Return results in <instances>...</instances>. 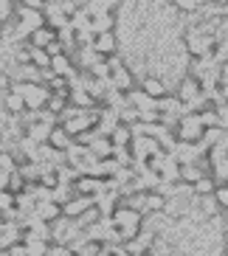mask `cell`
I'll list each match as a JSON object with an SVG mask.
<instances>
[{"mask_svg":"<svg viewBox=\"0 0 228 256\" xmlns=\"http://www.w3.org/2000/svg\"><path fill=\"white\" fill-rule=\"evenodd\" d=\"M178 178H180L186 186H194V183L203 178V169L198 166V160H186V164L178 166Z\"/></svg>","mask_w":228,"mask_h":256,"instance_id":"11","label":"cell"},{"mask_svg":"<svg viewBox=\"0 0 228 256\" xmlns=\"http://www.w3.org/2000/svg\"><path fill=\"white\" fill-rule=\"evenodd\" d=\"M203 96V88H200V82L194 79V76H183V82H180V88H178V104H186V107H192V104H198V98Z\"/></svg>","mask_w":228,"mask_h":256,"instance_id":"4","label":"cell"},{"mask_svg":"<svg viewBox=\"0 0 228 256\" xmlns=\"http://www.w3.org/2000/svg\"><path fill=\"white\" fill-rule=\"evenodd\" d=\"M46 146H51L54 152H60V155H65V152L74 146V138L65 132L62 127H54L51 132H48V141H46Z\"/></svg>","mask_w":228,"mask_h":256,"instance_id":"6","label":"cell"},{"mask_svg":"<svg viewBox=\"0 0 228 256\" xmlns=\"http://www.w3.org/2000/svg\"><path fill=\"white\" fill-rule=\"evenodd\" d=\"M88 152H90V158L99 164V160H107V158H113V144L107 141V136H96L90 144H88Z\"/></svg>","mask_w":228,"mask_h":256,"instance_id":"7","label":"cell"},{"mask_svg":"<svg viewBox=\"0 0 228 256\" xmlns=\"http://www.w3.org/2000/svg\"><path fill=\"white\" fill-rule=\"evenodd\" d=\"M175 8H180V12H194V8H200V3H194V0H178Z\"/></svg>","mask_w":228,"mask_h":256,"instance_id":"19","label":"cell"},{"mask_svg":"<svg viewBox=\"0 0 228 256\" xmlns=\"http://www.w3.org/2000/svg\"><path fill=\"white\" fill-rule=\"evenodd\" d=\"M6 183H8V174L0 169V192H6Z\"/></svg>","mask_w":228,"mask_h":256,"instance_id":"21","label":"cell"},{"mask_svg":"<svg viewBox=\"0 0 228 256\" xmlns=\"http://www.w3.org/2000/svg\"><path fill=\"white\" fill-rule=\"evenodd\" d=\"M99 220H102V206L96 203L93 208H88V211L82 214V217L76 220V226H79V228H93L96 222H99Z\"/></svg>","mask_w":228,"mask_h":256,"instance_id":"14","label":"cell"},{"mask_svg":"<svg viewBox=\"0 0 228 256\" xmlns=\"http://www.w3.org/2000/svg\"><path fill=\"white\" fill-rule=\"evenodd\" d=\"M107 141L113 144V150H130V144H132V136H130V127L118 124V127L107 136Z\"/></svg>","mask_w":228,"mask_h":256,"instance_id":"12","label":"cell"},{"mask_svg":"<svg viewBox=\"0 0 228 256\" xmlns=\"http://www.w3.org/2000/svg\"><path fill=\"white\" fill-rule=\"evenodd\" d=\"M166 211V197L155 192V188H146V197H144V217L146 214H160Z\"/></svg>","mask_w":228,"mask_h":256,"instance_id":"10","label":"cell"},{"mask_svg":"<svg viewBox=\"0 0 228 256\" xmlns=\"http://www.w3.org/2000/svg\"><path fill=\"white\" fill-rule=\"evenodd\" d=\"M3 107H6V113H12V116H23V113H26L23 98L17 96L14 90H8V93H6V98H3Z\"/></svg>","mask_w":228,"mask_h":256,"instance_id":"13","label":"cell"},{"mask_svg":"<svg viewBox=\"0 0 228 256\" xmlns=\"http://www.w3.org/2000/svg\"><path fill=\"white\" fill-rule=\"evenodd\" d=\"M214 62H217V65H228V40L226 37H220L217 40V46H214Z\"/></svg>","mask_w":228,"mask_h":256,"instance_id":"16","label":"cell"},{"mask_svg":"<svg viewBox=\"0 0 228 256\" xmlns=\"http://www.w3.org/2000/svg\"><path fill=\"white\" fill-rule=\"evenodd\" d=\"M12 90V76L6 70H0V93H8Z\"/></svg>","mask_w":228,"mask_h":256,"instance_id":"20","label":"cell"},{"mask_svg":"<svg viewBox=\"0 0 228 256\" xmlns=\"http://www.w3.org/2000/svg\"><path fill=\"white\" fill-rule=\"evenodd\" d=\"M203 136H206V130H203V124H200L198 113H189V116H183V118L178 121L175 138L180 144H198Z\"/></svg>","mask_w":228,"mask_h":256,"instance_id":"1","label":"cell"},{"mask_svg":"<svg viewBox=\"0 0 228 256\" xmlns=\"http://www.w3.org/2000/svg\"><path fill=\"white\" fill-rule=\"evenodd\" d=\"M99 203V197H82V194H74L68 203H62V220H79L88 208Z\"/></svg>","mask_w":228,"mask_h":256,"instance_id":"2","label":"cell"},{"mask_svg":"<svg viewBox=\"0 0 228 256\" xmlns=\"http://www.w3.org/2000/svg\"><path fill=\"white\" fill-rule=\"evenodd\" d=\"M136 256H152V254H150V250H141V254H136Z\"/></svg>","mask_w":228,"mask_h":256,"instance_id":"22","label":"cell"},{"mask_svg":"<svg viewBox=\"0 0 228 256\" xmlns=\"http://www.w3.org/2000/svg\"><path fill=\"white\" fill-rule=\"evenodd\" d=\"M110 84L116 88V93H130L132 90V70L130 68H116L113 74H110Z\"/></svg>","mask_w":228,"mask_h":256,"instance_id":"9","label":"cell"},{"mask_svg":"<svg viewBox=\"0 0 228 256\" xmlns=\"http://www.w3.org/2000/svg\"><path fill=\"white\" fill-rule=\"evenodd\" d=\"M192 188H194L200 197H212V194H214V188H217V183H214V178H206V174H203V178H200V180L194 183Z\"/></svg>","mask_w":228,"mask_h":256,"instance_id":"15","label":"cell"},{"mask_svg":"<svg viewBox=\"0 0 228 256\" xmlns=\"http://www.w3.org/2000/svg\"><path fill=\"white\" fill-rule=\"evenodd\" d=\"M31 217L37 222H42V226H54L56 220H62V206L54 203V200H40V203H34Z\"/></svg>","mask_w":228,"mask_h":256,"instance_id":"3","label":"cell"},{"mask_svg":"<svg viewBox=\"0 0 228 256\" xmlns=\"http://www.w3.org/2000/svg\"><path fill=\"white\" fill-rule=\"evenodd\" d=\"M26 42H28L31 48H42V51H46V48L51 46V42H56V31H54V28H48V26L42 23L40 28H34V31H31Z\"/></svg>","mask_w":228,"mask_h":256,"instance_id":"5","label":"cell"},{"mask_svg":"<svg viewBox=\"0 0 228 256\" xmlns=\"http://www.w3.org/2000/svg\"><path fill=\"white\" fill-rule=\"evenodd\" d=\"M12 208H14V194H8V192H0V214H8Z\"/></svg>","mask_w":228,"mask_h":256,"instance_id":"18","label":"cell"},{"mask_svg":"<svg viewBox=\"0 0 228 256\" xmlns=\"http://www.w3.org/2000/svg\"><path fill=\"white\" fill-rule=\"evenodd\" d=\"M0 169L6 174H12V172H17V160H14V152H0Z\"/></svg>","mask_w":228,"mask_h":256,"instance_id":"17","label":"cell"},{"mask_svg":"<svg viewBox=\"0 0 228 256\" xmlns=\"http://www.w3.org/2000/svg\"><path fill=\"white\" fill-rule=\"evenodd\" d=\"M141 93L152 102H160V98H166V84L160 82L158 76H144V82H141Z\"/></svg>","mask_w":228,"mask_h":256,"instance_id":"8","label":"cell"}]
</instances>
